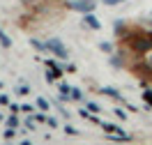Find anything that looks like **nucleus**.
Here are the masks:
<instances>
[{"label":"nucleus","mask_w":152,"mask_h":145,"mask_svg":"<svg viewBox=\"0 0 152 145\" xmlns=\"http://www.w3.org/2000/svg\"><path fill=\"white\" fill-rule=\"evenodd\" d=\"M7 127H16V129H19V117L10 115V117H7Z\"/></svg>","instance_id":"obj_12"},{"label":"nucleus","mask_w":152,"mask_h":145,"mask_svg":"<svg viewBox=\"0 0 152 145\" xmlns=\"http://www.w3.org/2000/svg\"><path fill=\"white\" fill-rule=\"evenodd\" d=\"M23 2H26V5H30V2H32V0H23Z\"/></svg>","instance_id":"obj_26"},{"label":"nucleus","mask_w":152,"mask_h":145,"mask_svg":"<svg viewBox=\"0 0 152 145\" xmlns=\"http://www.w3.org/2000/svg\"><path fill=\"white\" fill-rule=\"evenodd\" d=\"M26 127L32 131V129H35V120H32V117H28V120H26Z\"/></svg>","instance_id":"obj_21"},{"label":"nucleus","mask_w":152,"mask_h":145,"mask_svg":"<svg viewBox=\"0 0 152 145\" xmlns=\"http://www.w3.org/2000/svg\"><path fill=\"white\" fill-rule=\"evenodd\" d=\"M78 115H81V117H90V111H88V108H81V111H78Z\"/></svg>","instance_id":"obj_22"},{"label":"nucleus","mask_w":152,"mask_h":145,"mask_svg":"<svg viewBox=\"0 0 152 145\" xmlns=\"http://www.w3.org/2000/svg\"><path fill=\"white\" fill-rule=\"evenodd\" d=\"M0 44H2L5 48H10V46H12V39H10V35H7V32H5L2 28H0Z\"/></svg>","instance_id":"obj_7"},{"label":"nucleus","mask_w":152,"mask_h":145,"mask_svg":"<svg viewBox=\"0 0 152 145\" xmlns=\"http://www.w3.org/2000/svg\"><path fill=\"white\" fill-rule=\"evenodd\" d=\"M99 48H102L104 53H111V51H113V44H111V42H102V44H99Z\"/></svg>","instance_id":"obj_11"},{"label":"nucleus","mask_w":152,"mask_h":145,"mask_svg":"<svg viewBox=\"0 0 152 145\" xmlns=\"http://www.w3.org/2000/svg\"><path fill=\"white\" fill-rule=\"evenodd\" d=\"M65 134H69V136H76L78 131H76V129H74L72 125H67V127H65Z\"/></svg>","instance_id":"obj_18"},{"label":"nucleus","mask_w":152,"mask_h":145,"mask_svg":"<svg viewBox=\"0 0 152 145\" xmlns=\"http://www.w3.org/2000/svg\"><path fill=\"white\" fill-rule=\"evenodd\" d=\"M143 99H145V104L152 108V90L150 87H143Z\"/></svg>","instance_id":"obj_8"},{"label":"nucleus","mask_w":152,"mask_h":145,"mask_svg":"<svg viewBox=\"0 0 152 145\" xmlns=\"http://www.w3.org/2000/svg\"><path fill=\"white\" fill-rule=\"evenodd\" d=\"M14 136H16V127H7V129H5V138H7V141H12Z\"/></svg>","instance_id":"obj_9"},{"label":"nucleus","mask_w":152,"mask_h":145,"mask_svg":"<svg viewBox=\"0 0 152 145\" xmlns=\"http://www.w3.org/2000/svg\"><path fill=\"white\" fill-rule=\"evenodd\" d=\"M102 95H106V97H113V99H122V97H120V92H118V90H115V87H102Z\"/></svg>","instance_id":"obj_5"},{"label":"nucleus","mask_w":152,"mask_h":145,"mask_svg":"<svg viewBox=\"0 0 152 145\" xmlns=\"http://www.w3.org/2000/svg\"><path fill=\"white\" fill-rule=\"evenodd\" d=\"M104 5H108V7H113V5H120V2H124V0H102Z\"/></svg>","instance_id":"obj_19"},{"label":"nucleus","mask_w":152,"mask_h":145,"mask_svg":"<svg viewBox=\"0 0 152 145\" xmlns=\"http://www.w3.org/2000/svg\"><path fill=\"white\" fill-rule=\"evenodd\" d=\"M67 7L72 12H81V14H88V12H95V2L92 0H69Z\"/></svg>","instance_id":"obj_3"},{"label":"nucleus","mask_w":152,"mask_h":145,"mask_svg":"<svg viewBox=\"0 0 152 145\" xmlns=\"http://www.w3.org/2000/svg\"><path fill=\"white\" fill-rule=\"evenodd\" d=\"M0 87H2V83H0Z\"/></svg>","instance_id":"obj_27"},{"label":"nucleus","mask_w":152,"mask_h":145,"mask_svg":"<svg viewBox=\"0 0 152 145\" xmlns=\"http://www.w3.org/2000/svg\"><path fill=\"white\" fill-rule=\"evenodd\" d=\"M115 115H118V120H127V111H122V108H115Z\"/></svg>","instance_id":"obj_15"},{"label":"nucleus","mask_w":152,"mask_h":145,"mask_svg":"<svg viewBox=\"0 0 152 145\" xmlns=\"http://www.w3.org/2000/svg\"><path fill=\"white\" fill-rule=\"evenodd\" d=\"M46 51H51L56 58H60V60H67L69 58V51L65 48V44L60 42V39H48L46 42Z\"/></svg>","instance_id":"obj_2"},{"label":"nucleus","mask_w":152,"mask_h":145,"mask_svg":"<svg viewBox=\"0 0 152 145\" xmlns=\"http://www.w3.org/2000/svg\"><path fill=\"white\" fill-rule=\"evenodd\" d=\"M150 65H152V60H150Z\"/></svg>","instance_id":"obj_28"},{"label":"nucleus","mask_w":152,"mask_h":145,"mask_svg":"<svg viewBox=\"0 0 152 145\" xmlns=\"http://www.w3.org/2000/svg\"><path fill=\"white\" fill-rule=\"evenodd\" d=\"M83 23H86L88 28H92V30H99V28H102V23H99V19H97V16L92 14V12H88V14H86V19H83Z\"/></svg>","instance_id":"obj_4"},{"label":"nucleus","mask_w":152,"mask_h":145,"mask_svg":"<svg viewBox=\"0 0 152 145\" xmlns=\"http://www.w3.org/2000/svg\"><path fill=\"white\" fill-rule=\"evenodd\" d=\"M88 111H90V113H99V104H95V101H88Z\"/></svg>","instance_id":"obj_14"},{"label":"nucleus","mask_w":152,"mask_h":145,"mask_svg":"<svg viewBox=\"0 0 152 145\" xmlns=\"http://www.w3.org/2000/svg\"><path fill=\"white\" fill-rule=\"evenodd\" d=\"M21 111H26V113H30V111H32V106H30V104H23V106H21Z\"/></svg>","instance_id":"obj_25"},{"label":"nucleus","mask_w":152,"mask_h":145,"mask_svg":"<svg viewBox=\"0 0 152 145\" xmlns=\"http://www.w3.org/2000/svg\"><path fill=\"white\" fill-rule=\"evenodd\" d=\"M111 65H113V67H122V60L118 58V55H113V58H111Z\"/></svg>","instance_id":"obj_17"},{"label":"nucleus","mask_w":152,"mask_h":145,"mask_svg":"<svg viewBox=\"0 0 152 145\" xmlns=\"http://www.w3.org/2000/svg\"><path fill=\"white\" fill-rule=\"evenodd\" d=\"M30 44H32V46L37 48V51H46V42H37V39H32Z\"/></svg>","instance_id":"obj_10"},{"label":"nucleus","mask_w":152,"mask_h":145,"mask_svg":"<svg viewBox=\"0 0 152 145\" xmlns=\"http://www.w3.org/2000/svg\"><path fill=\"white\" fill-rule=\"evenodd\" d=\"M37 106L42 108V111H46V108H48V101H46V99H42V97H39V99H37Z\"/></svg>","instance_id":"obj_16"},{"label":"nucleus","mask_w":152,"mask_h":145,"mask_svg":"<svg viewBox=\"0 0 152 145\" xmlns=\"http://www.w3.org/2000/svg\"><path fill=\"white\" fill-rule=\"evenodd\" d=\"M0 104H10V97H7V95H0Z\"/></svg>","instance_id":"obj_24"},{"label":"nucleus","mask_w":152,"mask_h":145,"mask_svg":"<svg viewBox=\"0 0 152 145\" xmlns=\"http://www.w3.org/2000/svg\"><path fill=\"white\" fill-rule=\"evenodd\" d=\"M127 42L134 51L138 53H148L152 51V35H145V32H134V35H127Z\"/></svg>","instance_id":"obj_1"},{"label":"nucleus","mask_w":152,"mask_h":145,"mask_svg":"<svg viewBox=\"0 0 152 145\" xmlns=\"http://www.w3.org/2000/svg\"><path fill=\"white\" fill-rule=\"evenodd\" d=\"M35 120H37V122H46V113H44V111H42V113H37V115H35Z\"/></svg>","instance_id":"obj_20"},{"label":"nucleus","mask_w":152,"mask_h":145,"mask_svg":"<svg viewBox=\"0 0 152 145\" xmlns=\"http://www.w3.org/2000/svg\"><path fill=\"white\" fill-rule=\"evenodd\" d=\"M46 122H48L51 127H58V120H56V117H46Z\"/></svg>","instance_id":"obj_23"},{"label":"nucleus","mask_w":152,"mask_h":145,"mask_svg":"<svg viewBox=\"0 0 152 145\" xmlns=\"http://www.w3.org/2000/svg\"><path fill=\"white\" fill-rule=\"evenodd\" d=\"M46 67H51V69H53L56 78H60V76H62V69L58 67V62H56V60H46Z\"/></svg>","instance_id":"obj_6"},{"label":"nucleus","mask_w":152,"mask_h":145,"mask_svg":"<svg viewBox=\"0 0 152 145\" xmlns=\"http://www.w3.org/2000/svg\"><path fill=\"white\" fill-rule=\"evenodd\" d=\"M69 95H72V99H76V101H78V99H83V95H81V90H78V87H72V92H69Z\"/></svg>","instance_id":"obj_13"}]
</instances>
